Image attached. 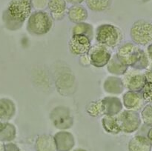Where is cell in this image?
Segmentation results:
<instances>
[{"label": "cell", "mask_w": 152, "mask_h": 151, "mask_svg": "<svg viewBox=\"0 0 152 151\" xmlns=\"http://www.w3.org/2000/svg\"><path fill=\"white\" fill-rule=\"evenodd\" d=\"M32 13L31 0H11L2 13V21L7 30H18Z\"/></svg>", "instance_id": "cell-1"}, {"label": "cell", "mask_w": 152, "mask_h": 151, "mask_svg": "<svg viewBox=\"0 0 152 151\" xmlns=\"http://www.w3.org/2000/svg\"><path fill=\"white\" fill-rule=\"evenodd\" d=\"M118 59L129 68L144 70L149 65L148 56L138 45L132 42H126L118 47L116 53Z\"/></svg>", "instance_id": "cell-2"}, {"label": "cell", "mask_w": 152, "mask_h": 151, "mask_svg": "<svg viewBox=\"0 0 152 151\" xmlns=\"http://www.w3.org/2000/svg\"><path fill=\"white\" fill-rule=\"evenodd\" d=\"M53 25L50 13L45 10H35L30 15L27 22V31L31 35L42 36L48 33Z\"/></svg>", "instance_id": "cell-3"}, {"label": "cell", "mask_w": 152, "mask_h": 151, "mask_svg": "<svg viewBox=\"0 0 152 151\" xmlns=\"http://www.w3.org/2000/svg\"><path fill=\"white\" fill-rule=\"evenodd\" d=\"M94 36L96 43L105 46L110 50L119 46L123 37L121 30L111 24H103L98 26Z\"/></svg>", "instance_id": "cell-4"}, {"label": "cell", "mask_w": 152, "mask_h": 151, "mask_svg": "<svg viewBox=\"0 0 152 151\" xmlns=\"http://www.w3.org/2000/svg\"><path fill=\"white\" fill-rule=\"evenodd\" d=\"M130 36L134 44L140 46L152 43V23L146 20H137L132 25Z\"/></svg>", "instance_id": "cell-5"}, {"label": "cell", "mask_w": 152, "mask_h": 151, "mask_svg": "<svg viewBox=\"0 0 152 151\" xmlns=\"http://www.w3.org/2000/svg\"><path fill=\"white\" fill-rule=\"evenodd\" d=\"M50 119L53 125L60 130H68L74 124V117L71 110L64 105H59L52 109Z\"/></svg>", "instance_id": "cell-6"}, {"label": "cell", "mask_w": 152, "mask_h": 151, "mask_svg": "<svg viewBox=\"0 0 152 151\" xmlns=\"http://www.w3.org/2000/svg\"><path fill=\"white\" fill-rule=\"evenodd\" d=\"M121 132L132 133L137 131L141 125V117L137 111L125 110L117 115Z\"/></svg>", "instance_id": "cell-7"}, {"label": "cell", "mask_w": 152, "mask_h": 151, "mask_svg": "<svg viewBox=\"0 0 152 151\" xmlns=\"http://www.w3.org/2000/svg\"><path fill=\"white\" fill-rule=\"evenodd\" d=\"M88 56L91 65L96 68H102L109 62L111 58V52L105 46L96 43L91 45Z\"/></svg>", "instance_id": "cell-8"}, {"label": "cell", "mask_w": 152, "mask_h": 151, "mask_svg": "<svg viewBox=\"0 0 152 151\" xmlns=\"http://www.w3.org/2000/svg\"><path fill=\"white\" fill-rule=\"evenodd\" d=\"M122 79L125 87L131 91H142L145 84V77L143 73L132 68L128 70Z\"/></svg>", "instance_id": "cell-9"}, {"label": "cell", "mask_w": 152, "mask_h": 151, "mask_svg": "<svg viewBox=\"0 0 152 151\" xmlns=\"http://www.w3.org/2000/svg\"><path fill=\"white\" fill-rule=\"evenodd\" d=\"M91 47V41L83 35H72L69 40V49L76 56H83L88 53Z\"/></svg>", "instance_id": "cell-10"}, {"label": "cell", "mask_w": 152, "mask_h": 151, "mask_svg": "<svg viewBox=\"0 0 152 151\" xmlns=\"http://www.w3.org/2000/svg\"><path fill=\"white\" fill-rule=\"evenodd\" d=\"M103 115L117 116L123 111V102L115 96H105L101 99Z\"/></svg>", "instance_id": "cell-11"}, {"label": "cell", "mask_w": 152, "mask_h": 151, "mask_svg": "<svg viewBox=\"0 0 152 151\" xmlns=\"http://www.w3.org/2000/svg\"><path fill=\"white\" fill-rule=\"evenodd\" d=\"M144 98L140 92L129 91L124 93L123 96V105L126 110L138 112L144 106Z\"/></svg>", "instance_id": "cell-12"}, {"label": "cell", "mask_w": 152, "mask_h": 151, "mask_svg": "<svg viewBox=\"0 0 152 151\" xmlns=\"http://www.w3.org/2000/svg\"><path fill=\"white\" fill-rule=\"evenodd\" d=\"M56 151H71L75 145V139L70 132L60 130L53 136Z\"/></svg>", "instance_id": "cell-13"}, {"label": "cell", "mask_w": 152, "mask_h": 151, "mask_svg": "<svg viewBox=\"0 0 152 151\" xmlns=\"http://www.w3.org/2000/svg\"><path fill=\"white\" fill-rule=\"evenodd\" d=\"M48 8L53 21H61L67 14V2L65 0H48Z\"/></svg>", "instance_id": "cell-14"}, {"label": "cell", "mask_w": 152, "mask_h": 151, "mask_svg": "<svg viewBox=\"0 0 152 151\" xmlns=\"http://www.w3.org/2000/svg\"><path fill=\"white\" fill-rule=\"evenodd\" d=\"M123 79L116 76H110L105 78L103 83V89L111 95H120L125 90Z\"/></svg>", "instance_id": "cell-15"}, {"label": "cell", "mask_w": 152, "mask_h": 151, "mask_svg": "<svg viewBox=\"0 0 152 151\" xmlns=\"http://www.w3.org/2000/svg\"><path fill=\"white\" fill-rule=\"evenodd\" d=\"M68 19L74 24L85 22L88 17V10L82 4H74L67 10Z\"/></svg>", "instance_id": "cell-16"}, {"label": "cell", "mask_w": 152, "mask_h": 151, "mask_svg": "<svg viewBox=\"0 0 152 151\" xmlns=\"http://www.w3.org/2000/svg\"><path fill=\"white\" fill-rule=\"evenodd\" d=\"M16 112L14 102L8 98L0 99V120L8 121L13 118Z\"/></svg>", "instance_id": "cell-17"}, {"label": "cell", "mask_w": 152, "mask_h": 151, "mask_svg": "<svg viewBox=\"0 0 152 151\" xmlns=\"http://www.w3.org/2000/svg\"><path fill=\"white\" fill-rule=\"evenodd\" d=\"M36 151H56L53 136L49 134H41L35 141Z\"/></svg>", "instance_id": "cell-18"}, {"label": "cell", "mask_w": 152, "mask_h": 151, "mask_svg": "<svg viewBox=\"0 0 152 151\" xmlns=\"http://www.w3.org/2000/svg\"><path fill=\"white\" fill-rule=\"evenodd\" d=\"M151 144L145 136L137 135L129 142V151H151Z\"/></svg>", "instance_id": "cell-19"}, {"label": "cell", "mask_w": 152, "mask_h": 151, "mask_svg": "<svg viewBox=\"0 0 152 151\" xmlns=\"http://www.w3.org/2000/svg\"><path fill=\"white\" fill-rule=\"evenodd\" d=\"M107 70L111 74L114 76H123L127 70H129V67L125 65L118 57L117 55H114L111 56L109 62L106 65Z\"/></svg>", "instance_id": "cell-20"}, {"label": "cell", "mask_w": 152, "mask_h": 151, "mask_svg": "<svg viewBox=\"0 0 152 151\" xmlns=\"http://www.w3.org/2000/svg\"><path fill=\"white\" fill-rule=\"evenodd\" d=\"M16 136V128L8 121H2L0 124V142H10Z\"/></svg>", "instance_id": "cell-21"}, {"label": "cell", "mask_w": 152, "mask_h": 151, "mask_svg": "<svg viewBox=\"0 0 152 151\" xmlns=\"http://www.w3.org/2000/svg\"><path fill=\"white\" fill-rule=\"evenodd\" d=\"M102 125L104 130L110 134L117 135L121 132L117 116L103 115L102 118Z\"/></svg>", "instance_id": "cell-22"}, {"label": "cell", "mask_w": 152, "mask_h": 151, "mask_svg": "<svg viewBox=\"0 0 152 151\" xmlns=\"http://www.w3.org/2000/svg\"><path fill=\"white\" fill-rule=\"evenodd\" d=\"M72 35H83L87 36L91 41L94 39V28L91 24L87 22H81V23L75 24L72 28L71 30Z\"/></svg>", "instance_id": "cell-23"}, {"label": "cell", "mask_w": 152, "mask_h": 151, "mask_svg": "<svg viewBox=\"0 0 152 151\" xmlns=\"http://www.w3.org/2000/svg\"><path fill=\"white\" fill-rule=\"evenodd\" d=\"M86 5L91 11L103 12L111 5L112 0H85Z\"/></svg>", "instance_id": "cell-24"}, {"label": "cell", "mask_w": 152, "mask_h": 151, "mask_svg": "<svg viewBox=\"0 0 152 151\" xmlns=\"http://www.w3.org/2000/svg\"><path fill=\"white\" fill-rule=\"evenodd\" d=\"M86 113L90 116L94 117V118H97V117L103 115L102 105H101V99L90 102L86 107Z\"/></svg>", "instance_id": "cell-25"}, {"label": "cell", "mask_w": 152, "mask_h": 151, "mask_svg": "<svg viewBox=\"0 0 152 151\" xmlns=\"http://www.w3.org/2000/svg\"><path fill=\"white\" fill-rule=\"evenodd\" d=\"M141 118L145 124L152 127V104L145 105L142 107Z\"/></svg>", "instance_id": "cell-26"}, {"label": "cell", "mask_w": 152, "mask_h": 151, "mask_svg": "<svg viewBox=\"0 0 152 151\" xmlns=\"http://www.w3.org/2000/svg\"><path fill=\"white\" fill-rule=\"evenodd\" d=\"M31 4L35 10H44L48 7V0H31Z\"/></svg>", "instance_id": "cell-27"}, {"label": "cell", "mask_w": 152, "mask_h": 151, "mask_svg": "<svg viewBox=\"0 0 152 151\" xmlns=\"http://www.w3.org/2000/svg\"><path fill=\"white\" fill-rule=\"evenodd\" d=\"M2 151H20V150L15 144L10 142L3 145Z\"/></svg>", "instance_id": "cell-28"}, {"label": "cell", "mask_w": 152, "mask_h": 151, "mask_svg": "<svg viewBox=\"0 0 152 151\" xmlns=\"http://www.w3.org/2000/svg\"><path fill=\"white\" fill-rule=\"evenodd\" d=\"M147 56H148L149 62H152V43L149 44V46H148V47Z\"/></svg>", "instance_id": "cell-29"}, {"label": "cell", "mask_w": 152, "mask_h": 151, "mask_svg": "<svg viewBox=\"0 0 152 151\" xmlns=\"http://www.w3.org/2000/svg\"><path fill=\"white\" fill-rule=\"evenodd\" d=\"M65 1L66 2L74 5V4H81L85 0H65Z\"/></svg>", "instance_id": "cell-30"}, {"label": "cell", "mask_w": 152, "mask_h": 151, "mask_svg": "<svg viewBox=\"0 0 152 151\" xmlns=\"http://www.w3.org/2000/svg\"><path fill=\"white\" fill-rule=\"evenodd\" d=\"M146 138H147V139H148V140L149 141L150 144H151V146H152V127L149 129V130H148V133H147Z\"/></svg>", "instance_id": "cell-31"}, {"label": "cell", "mask_w": 152, "mask_h": 151, "mask_svg": "<svg viewBox=\"0 0 152 151\" xmlns=\"http://www.w3.org/2000/svg\"><path fill=\"white\" fill-rule=\"evenodd\" d=\"M73 151H87V150H84V149H82V148H78V149L74 150Z\"/></svg>", "instance_id": "cell-32"}]
</instances>
